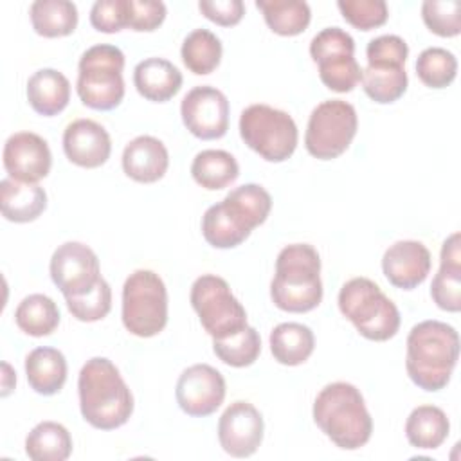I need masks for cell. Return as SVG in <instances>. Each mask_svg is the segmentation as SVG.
I'll return each mask as SVG.
<instances>
[{
  "label": "cell",
  "instance_id": "6da1fadb",
  "mask_svg": "<svg viewBox=\"0 0 461 461\" xmlns=\"http://www.w3.org/2000/svg\"><path fill=\"white\" fill-rule=\"evenodd\" d=\"M79 409L86 423L99 430L122 427L133 412V396L119 369L106 357H94L79 371Z\"/></svg>",
  "mask_w": 461,
  "mask_h": 461
},
{
  "label": "cell",
  "instance_id": "7a4b0ae2",
  "mask_svg": "<svg viewBox=\"0 0 461 461\" xmlns=\"http://www.w3.org/2000/svg\"><path fill=\"white\" fill-rule=\"evenodd\" d=\"M272 209L270 193L259 184H243L202 216V234L214 249H234L265 223Z\"/></svg>",
  "mask_w": 461,
  "mask_h": 461
},
{
  "label": "cell",
  "instance_id": "3957f363",
  "mask_svg": "<svg viewBox=\"0 0 461 461\" xmlns=\"http://www.w3.org/2000/svg\"><path fill=\"white\" fill-rule=\"evenodd\" d=\"M459 357L456 328L441 321H423L407 337L405 367L409 378L423 391L436 393L450 382Z\"/></svg>",
  "mask_w": 461,
  "mask_h": 461
},
{
  "label": "cell",
  "instance_id": "277c9868",
  "mask_svg": "<svg viewBox=\"0 0 461 461\" xmlns=\"http://www.w3.org/2000/svg\"><path fill=\"white\" fill-rule=\"evenodd\" d=\"M313 420L344 450L364 447L373 432V420L364 396L348 382H333L321 389L313 402Z\"/></svg>",
  "mask_w": 461,
  "mask_h": 461
},
{
  "label": "cell",
  "instance_id": "5b68a950",
  "mask_svg": "<svg viewBox=\"0 0 461 461\" xmlns=\"http://www.w3.org/2000/svg\"><path fill=\"white\" fill-rule=\"evenodd\" d=\"M270 297L279 310L290 313H304L321 304V258L313 245L292 243L281 249L270 283Z\"/></svg>",
  "mask_w": 461,
  "mask_h": 461
},
{
  "label": "cell",
  "instance_id": "8992f818",
  "mask_svg": "<svg viewBox=\"0 0 461 461\" xmlns=\"http://www.w3.org/2000/svg\"><path fill=\"white\" fill-rule=\"evenodd\" d=\"M339 310L367 340L384 342L400 330L402 319L396 304L367 277H353L342 285Z\"/></svg>",
  "mask_w": 461,
  "mask_h": 461
},
{
  "label": "cell",
  "instance_id": "52a82bcc",
  "mask_svg": "<svg viewBox=\"0 0 461 461\" xmlns=\"http://www.w3.org/2000/svg\"><path fill=\"white\" fill-rule=\"evenodd\" d=\"M124 54L119 47L99 43L86 49L77 65L76 90L81 103L92 110L108 112L124 97Z\"/></svg>",
  "mask_w": 461,
  "mask_h": 461
},
{
  "label": "cell",
  "instance_id": "ba28073f",
  "mask_svg": "<svg viewBox=\"0 0 461 461\" xmlns=\"http://www.w3.org/2000/svg\"><path fill=\"white\" fill-rule=\"evenodd\" d=\"M122 324L140 339L158 335L167 324V290L158 274L139 268L122 286Z\"/></svg>",
  "mask_w": 461,
  "mask_h": 461
},
{
  "label": "cell",
  "instance_id": "9c48e42d",
  "mask_svg": "<svg viewBox=\"0 0 461 461\" xmlns=\"http://www.w3.org/2000/svg\"><path fill=\"white\" fill-rule=\"evenodd\" d=\"M243 142L268 162L290 158L297 148V124L283 110L268 104H250L240 115Z\"/></svg>",
  "mask_w": 461,
  "mask_h": 461
},
{
  "label": "cell",
  "instance_id": "30bf717a",
  "mask_svg": "<svg viewBox=\"0 0 461 461\" xmlns=\"http://www.w3.org/2000/svg\"><path fill=\"white\" fill-rule=\"evenodd\" d=\"M358 117L353 104L342 99L319 103L308 119L304 146L319 160H331L342 155L357 135Z\"/></svg>",
  "mask_w": 461,
  "mask_h": 461
},
{
  "label": "cell",
  "instance_id": "8fae6325",
  "mask_svg": "<svg viewBox=\"0 0 461 461\" xmlns=\"http://www.w3.org/2000/svg\"><path fill=\"white\" fill-rule=\"evenodd\" d=\"M191 306L202 328L212 337L221 339L247 326V312L230 292L229 283L214 274H203L191 286Z\"/></svg>",
  "mask_w": 461,
  "mask_h": 461
},
{
  "label": "cell",
  "instance_id": "7c38bea8",
  "mask_svg": "<svg viewBox=\"0 0 461 461\" xmlns=\"http://www.w3.org/2000/svg\"><path fill=\"white\" fill-rule=\"evenodd\" d=\"M310 56L319 67L321 81L333 92H351L362 79L355 59V40L340 27H326L310 43Z\"/></svg>",
  "mask_w": 461,
  "mask_h": 461
},
{
  "label": "cell",
  "instance_id": "4fadbf2b",
  "mask_svg": "<svg viewBox=\"0 0 461 461\" xmlns=\"http://www.w3.org/2000/svg\"><path fill=\"white\" fill-rule=\"evenodd\" d=\"M49 268L52 283L65 297L83 295L101 279L95 252L81 241H67L59 245L50 258Z\"/></svg>",
  "mask_w": 461,
  "mask_h": 461
},
{
  "label": "cell",
  "instance_id": "5bb4252c",
  "mask_svg": "<svg viewBox=\"0 0 461 461\" xmlns=\"http://www.w3.org/2000/svg\"><path fill=\"white\" fill-rule=\"evenodd\" d=\"M229 99L211 85L191 88L180 104L184 126L202 140L220 139L229 130Z\"/></svg>",
  "mask_w": 461,
  "mask_h": 461
},
{
  "label": "cell",
  "instance_id": "9a60e30c",
  "mask_svg": "<svg viewBox=\"0 0 461 461\" xmlns=\"http://www.w3.org/2000/svg\"><path fill=\"white\" fill-rule=\"evenodd\" d=\"M175 396L187 416H209L223 403L225 378L209 364H194L178 376Z\"/></svg>",
  "mask_w": 461,
  "mask_h": 461
},
{
  "label": "cell",
  "instance_id": "2e32d148",
  "mask_svg": "<svg viewBox=\"0 0 461 461\" xmlns=\"http://www.w3.org/2000/svg\"><path fill=\"white\" fill-rule=\"evenodd\" d=\"M263 416L249 402H232L218 421V439L221 448L232 457L252 456L263 441Z\"/></svg>",
  "mask_w": 461,
  "mask_h": 461
},
{
  "label": "cell",
  "instance_id": "e0dca14e",
  "mask_svg": "<svg viewBox=\"0 0 461 461\" xmlns=\"http://www.w3.org/2000/svg\"><path fill=\"white\" fill-rule=\"evenodd\" d=\"M4 167L9 178L38 184L52 166V155L43 137L32 131L13 133L4 144Z\"/></svg>",
  "mask_w": 461,
  "mask_h": 461
},
{
  "label": "cell",
  "instance_id": "ac0fdd59",
  "mask_svg": "<svg viewBox=\"0 0 461 461\" xmlns=\"http://www.w3.org/2000/svg\"><path fill=\"white\" fill-rule=\"evenodd\" d=\"M430 252L421 241L400 240L387 247L382 258V270L387 281L402 290L420 286L430 272Z\"/></svg>",
  "mask_w": 461,
  "mask_h": 461
},
{
  "label": "cell",
  "instance_id": "d6986e66",
  "mask_svg": "<svg viewBox=\"0 0 461 461\" xmlns=\"http://www.w3.org/2000/svg\"><path fill=\"white\" fill-rule=\"evenodd\" d=\"M63 151L79 167H99L112 153L108 131L92 119H76L63 131Z\"/></svg>",
  "mask_w": 461,
  "mask_h": 461
},
{
  "label": "cell",
  "instance_id": "ffe728a7",
  "mask_svg": "<svg viewBox=\"0 0 461 461\" xmlns=\"http://www.w3.org/2000/svg\"><path fill=\"white\" fill-rule=\"evenodd\" d=\"M169 166V155L162 140L151 135H139L122 151V171L135 182L153 184L160 180Z\"/></svg>",
  "mask_w": 461,
  "mask_h": 461
},
{
  "label": "cell",
  "instance_id": "44dd1931",
  "mask_svg": "<svg viewBox=\"0 0 461 461\" xmlns=\"http://www.w3.org/2000/svg\"><path fill=\"white\" fill-rule=\"evenodd\" d=\"M430 297L445 312L461 310V249L459 232L450 234L441 247V265L430 285Z\"/></svg>",
  "mask_w": 461,
  "mask_h": 461
},
{
  "label": "cell",
  "instance_id": "7402d4cb",
  "mask_svg": "<svg viewBox=\"0 0 461 461\" xmlns=\"http://www.w3.org/2000/svg\"><path fill=\"white\" fill-rule=\"evenodd\" d=\"M182 72L164 58H148L137 63L133 85L137 92L153 103H166L182 88Z\"/></svg>",
  "mask_w": 461,
  "mask_h": 461
},
{
  "label": "cell",
  "instance_id": "603a6c76",
  "mask_svg": "<svg viewBox=\"0 0 461 461\" xmlns=\"http://www.w3.org/2000/svg\"><path fill=\"white\" fill-rule=\"evenodd\" d=\"M2 216L14 223L34 221L47 207V193L38 184L4 178L0 182Z\"/></svg>",
  "mask_w": 461,
  "mask_h": 461
},
{
  "label": "cell",
  "instance_id": "cb8c5ba5",
  "mask_svg": "<svg viewBox=\"0 0 461 461\" xmlns=\"http://www.w3.org/2000/svg\"><path fill=\"white\" fill-rule=\"evenodd\" d=\"M27 101L43 117L58 115L70 101V83L56 68H40L27 81Z\"/></svg>",
  "mask_w": 461,
  "mask_h": 461
},
{
  "label": "cell",
  "instance_id": "d4e9b609",
  "mask_svg": "<svg viewBox=\"0 0 461 461\" xmlns=\"http://www.w3.org/2000/svg\"><path fill=\"white\" fill-rule=\"evenodd\" d=\"M25 375L31 389L38 394L52 396L67 382V360L56 348H36L25 357Z\"/></svg>",
  "mask_w": 461,
  "mask_h": 461
},
{
  "label": "cell",
  "instance_id": "484cf974",
  "mask_svg": "<svg viewBox=\"0 0 461 461\" xmlns=\"http://www.w3.org/2000/svg\"><path fill=\"white\" fill-rule=\"evenodd\" d=\"M450 432V421L443 409L436 405H418L405 421V436L416 448L434 450Z\"/></svg>",
  "mask_w": 461,
  "mask_h": 461
},
{
  "label": "cell",
  "instance_id": "4316f807",
  "mask_svg": "<svg viewBox=\"0 0 461 461\" xmlns=\"http://www.w3.org/2000/svg\"><path fill=\"white\" fill-rule=\"evenodd\" d=\"M315 348L313 331L301 322H281L270 331V351L283 366H299Z\"/></svg>",
  "mask_w": 461,
  "mask_h": 461
},
{
  "label": "cell",
  "instance_id": "83f0119b",
  "mask_svg": "<svg viewBox=\"0 0 461 461\" xmlns=\"http://www.w3.org/2000/svg\"><path fill=\"white\" fill-rule=\"evenodd\" d=\"M29 16L36 34L45 38L68 36L77 27V7L68 0H36Z\"/></svg>",
  "mask_w": 461,
  "mask_h": 461
},
{
  "label": "cell",
  "instance_id": "f1b7e54d",
  "mask_svg": "<svg viewBox=\"0 0 461 461\" xmlns=\"http://www.w3.org/2000/svg\"><path fill=\"white\" fill-rule=\"evenodd\" d=\"M191 175L203 189L218 191L230 185L238 178L240 166L229 151L203 149L193 158Z\"/></svg>",
  "mask_w": 461,
  "mask_h": 461
},
{
  "label": "cell",
  "instance_id": "f546056e",
  "mask_svg": "<svg viewBox=\"0 0 461 461\" xmlns=\"http://www.w3.org/2000/svg\"><path fill=\"white\" fill-rule=\"evenodd\" d=\"M25 454L32 461H65L72 454L70 432L58 421H41L27 434Z\"/></svg>",
  "mask_w": 461,
  "mask_h": 461
},
{
  "label": "cell",
  "instance_id": "4dcf8cb0",
  "mask_svg": "<svg viewBox=\"0 0 461 461\" xmlns=\"http://www.w3.org/2000/svg\"><path fill=\"white\" fill-rule=\"evenodd\" d=\"M256 7L270 31L281 36H297L310 25L312 11L306 2L299 0H258Z\"/></svg>",
  "mask_w": 461,
  "mask_h": 461
},
{
  "label": "cell",
  "instance_id": "1f68e13d",
  "mask_svg": "<svg viewBox=\"0 0 461 461\" xmlns=\"http://www.w3.org/2000/svg\"><path fill=\"white\" fill-rule=\"evenodd\" d=\"M14 322L31 337H47L59 324V308L50 297L31 294L16 306Z\"/></svg>",
  "mask_w": 461,
  "mask_h": 461
},
{
  "label": "cell",
  "instance_id": "d6a6232c",
  "mask_svg": "<svg viewBox=\"0 0 461 461\" xmlns=\"http://www.w3.org/2000/svg\"><path fill=\"white\" fill-rule=\"evenodd\" d=\"M221 41L220 38L207 29L191 31L180 49L184 65L196 76H205L216 70L221 61Z\"/></svg>",
  "mask_w": 461,
  "mask_h": 461
},
{
  "label": "cell",
  "instance_id": "836d02e7",
  "mask_svg": "<svg viewBox=\"0 0 461 461\" xmlns=\"http://www.w3.org/2000/svg\"><path fill=\"white\" fill-rule=\"evenodd\" d=\"M362 88L369 99L378 104H389L398 101L409 85V77L403 67L396 65H367L362 70Z\"/></svg>",
  "mask_w": 461,
  "mask_h": 461
},
{
  "label": "cell",
  "instance_id": "e575fe53",
  "mask_svg": "<svg viewBox=\"0 0 461 461\" xmlns=\"http://www.w3.org/2000/svg\"><path fill=\"white\" fill-rule=\"evenodd\" d=\"M214 355L230 367L252 366L261 353V339L256 328L245 326L236 333L221 339H212Z\"/></svg>",
  "mask_w": 461,
  "mask_h": 461
},
{
  "label": "cell",
  "instance_id": "d590c367",
  "mask_svg": "<svg viewBox=\"0 0 461 461\" xmlns=\"http://www.w3.org/2000/svg\"><path fill=\"white\" fill-rule=\"evenodd\" d=\"M416 74L425 86L445 88L456 79L457 59L443 47H429L416 59Z\"/></svg>",
  "mask_w": 461,
  "mask_h": 461
},
{
  "label": "cell",
  "instance_id": "8d00e7d4",
  "mask_svg": "<svg viewBox=\"0 0 461 461\" xmlns=\"http://www.w3.org/2000/svg\"><path fill=\"white\" fill-rule=\"evenodd\" d=\"M65 301L72 317L81 322H95L104 319L112 310V288L101 277L90 292L83 295L65 297Z\"/></svg>",
  "mask_w": 461,
  "mask_h": 461
},
{
  "label": "cell",
  "instance_id": "74e56055",
  "mask_svg": "<svg viewBox=\"0 0 461 461\" xmlns=\"http://www.w3.org/2000/svg\"><path fill=\"white\" fill-rule=\"evenodd\" d=\"M425 25L441 38H452L461 32V2L459 0H427L421 5Z\"/></svg>",
  "mask_w": 461,
  "mask_h": 461
},
{
  "label": "cell",
  "instance_id": "f35d334b",
  "mask_svg": "<svg viewBox=\"0 0 461 461\" xmlns=\"http://www.w3.org/2000/svg\"><path fill=\"white\" fill-rule=\"evenodd\" d=\"M344 20L360 31L380 27L389 18V9L384 0H339Z\"/></svg>",
  "mask_w": 461,
  "mask_h": 461
},
{
  "label": "cell",
  "instance_id": "ab89813d",
  "mask_svg": "<svg viewBox=\"0 0 461 461\" xmlns=\"http://www.w3.org/2000/svg\"><path fill=\"white\" fill-rule=\"evenodd\" d=\"M409 56V47L403 38L396 34H382L371 40L366 47L367 65H396L403 67Z\"/></svg>",
  "mask_w": 461,
  "mask_h": 461
},
{
  "label": "cell",
  "instance_id": "60d3db41",
  "mask_svg": "<svg viewBox=\"0 0 461 461\" xmlns=\"http://www.w3.org/2000/svg\"><path fill=\"white\" fill-rule=\"evenodd\" d=\"M90 23L108 34L128 27V0H97L90 9Z\"/></svg>",
  "mask_w": 461,
  "mask_h": 461
},
{
  "label": "cell",
  "instance_id": "b9f144b4",
  "mask_svg": "<svg viewBox=\"0 0 461 461\" xmlns=\"http://www.w3.org/2000/svg\"><path fill=\"white\" fill-rule=\"evenodd\" d=\"M166 5L158 0H128V27L151 32L166 20Z\"/></svg>",
  "mask_w": 461,
  "mask_h": 461
},
{
  "label": "cell",
  "instance_id": "7bdbcfd3",
  "mask_svg": "<svg viewBox=\"0 0 461 461\" xmlns=\"http://www.w3.org/2000/svg\"><path fill=\"white\" fill-rule=\"evenodd\" d=\"M198 9L207 20L221 27L240 23L245 14V5L241 0H202L198 2Z\"/></svg>",
  "mask_w": 461,
  "mask_h": 461
},
{
  "label": "cell",
  "instance_id": "ee69618b",
  "mask_svg": "<svg viewBox=\"0 0 461 461\" xmlns=\"http://www.w3.org/2000/svg\"><path fill=\"white\" fill-rule=\"evenodd\" d=\"M16 384V375L7 362H2V396H7Z\"/></svg>",
  "mask_w": 461,
  "mask_h": 461
}]
</instances>
